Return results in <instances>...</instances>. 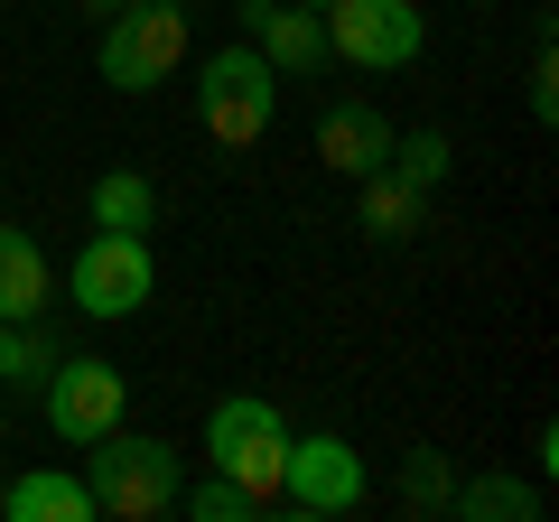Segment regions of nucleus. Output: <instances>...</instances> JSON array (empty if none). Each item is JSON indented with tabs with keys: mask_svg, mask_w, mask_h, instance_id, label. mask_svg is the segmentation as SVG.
<instances>
[{
	"mask_svg": "<svg viewBox=\"0 0 559 522\" xmlns=\"http://www.w3.org/2000/svg\"><path fill=\"white\" fill-rule=\"evenodd\" d=\"M0 522H94V495L66 466H38V476L0 485Z\"/></svg>",
	"mask_w": 559,
	"mask_h": 522,
	"instance_id": "f8f14e48",
	"label": "nucleus"
},
{
	"mask_svg": "<svg viewBox=\"0 0 559 522\" xmlns=\"http://www.w3.org/2000/svg\"><path fill=\"white\" fill-rule=\"evenodd\" d=\"M242 28H252V47L280 75H318L326 66V20L299 10V0H242Z\"/></svg>",
	"mask_w": 559,
	"mask_h": 522,
	"instance_id": "1a4fd4ad",
	"label": "nucleus"
},
{
	"mask_svg": "<svg viewBox=\"0 0 559 522\" xmlns=\"http://www.w3.org/2000/svg\"><path fill=\"white\" fill-rule=\"evenodd\" d=\"M280 458H289V420H280L261 392H224L215 420H205V466L234 476L242 495H261L280 513Z\"/></svg>",
	"mask_w": 559,
	"mask_h": 522,
	"instance_id": "7ed1b4c3",
	"label": "nucleus"
},
{
	"mask_svg": "<svg viewBox=\"0 0 559 522\" xmlns=\"http://www.w3.org/2000/svg\"><path fill=\"white\" fill-rule=\"evenodd\" d=\"M178 503H187V522H261V513H271L261 495H242V485L215 476V466H205V485H197V495H178Z\"/></svg>",
	"mask_w": 559,
	"mask_h": 522,
	"instance_id": "6ab92c4d",
	"label": "nucleus"
},
{
	"mask_svg": "<svg viewBox=\"0 0 559 522\" xmlns=\"http://www.w3.org/2000/svg\"><path fill=\"white\" fill-rule=\"evenodd\" d=\"M271 121H280V66L261 47H215L197 84V131L215 150H261Z\"/></svg>",
	"mask_w": 559,
	"mask_h": 522,
	"instance_id": "f03ea898",
	"label": "nucleus"
},
{
	"mask_svg": "<svg viewBox=\"0 0 559 522\" xmlns=\"http://www.w3.org/2000/svg\"><path fill=\"white\" fill-rule=\"evenodd\" d=\"M47 373H57V345L38 336V318H0V392H28Z\"/></svg>",
	"mask_w": 559,
	"mask_h": 522,
	"instance_id": "dca6fc26",
	"label": "nucleus"
},
{
	"mask_svg": "<svg viewBox=\"0 0 559 522\" xmlns=\"http://www.w3.org/2000/svg\"><path fill=\"white\" fill-rule=\"evenodd\" d=\"M38 411H47V429H57L66 448H94L103 429L131 411V373L103 364V355H57V373L38 382Z\"/></svg>",
	"mask_w": 559,
	"mask_h": 522,
	"instance_id": "0eeeda50",
	"label": "nucleus"
},
{
	"mask_svg": "<svg viewBox=\"0 0 559 522\" xmlns=\"http://www.w3.org/2000/svg\"><path fill=\"white\" fill-rule=\"evenodd\" d=\"M84 495H94V522H159V513H178V448L112 420L94 439V458H84Z\"/></svg>",
	"mask_w": 559,
	"mask_h": 522,
	"instance_id": "f257e3e1",
	"label": "nucleus"
},
{
	"mask_svg": "<svg viewBox=\"0 0 559 522\" xmlns=\"http://www.w3.org/2000/svg\"><path fill=\"white\" fill-rule=\"evenodd\" d=\"M532 121H559V66H550V47L532 57Z\"/></svg>",
	"mask_w": 559,
	"mask_h": 522,
	"instance_id": "aec40b11",
	"label": "nucleus"
},
{
	"mask_svg": "<svg viewBox=\"0 0 559 522\" xmlns=\"http://www.w3.org/2000/svg\"><path fill=\"white\" fill-rule=\"evenodd\" d=\"M448 485H457V466L439 448H411L401 458V513H448Z\"/></svg>",
	"mask_w": 559,
	"mask_h": 522,
	"instance_id": "f3484780",
	"label": "nucleus"
},
{
	"mask_svg": "<svg viewBox=\"0 0 559 522\" xmlns=\"http://www.w3.org/2000/svg\"><path fill=\"white\" fill-rule=\"evenodd\" d=\"M355 234H373V242H419V234H429V187H411L401 168L355 178Z\"/></svg>",
	"mask_w": 559,
	"mask_h": 522,
	"instance_id": "9d476101",
	"label": "nucleus"
},
{
	"mask_svg": "<svg viewBox=\"0 0 559 522\" xmlns=\"http://www.w3.org/2000/svg\"><path fill=\"white\" fill-rule=\"evenodd\" d=\"M299 10H326V0H299Z\"/></svg>",
	"mask_w": 559,
	"mask_h": 522,
	"instance_id": "5701e85b",
	"label": "nucleus"
},
{
	"mask_svg": "<svg viewBox=\"0 0 559 522\" xmlns=\"http://www.w3.org/2000/svg\"><path fill=\"white\" fill-rule=\"evenodd\" d=\"M66 289H75V308L94 327H121L150 308V289H159V261H150V234H94L75 252V271H66Z\"/></svg>",
	"mask_w": 559,
	"mask_h": 522,
	"instance_id": "423d86ee",
	"label": "nucleus"
},
{
	"mask_svg": "<svg viewBox=\"0 0 559 522\" xmlns=\"http://www.w3.org/2000/svg\"><path fill=\"white\" fill-rule=\"evenodd\" d=\"M318 20H326V57L364 66V75H401L429 47V20H419L411 0H326Z\"/></svg>",
	"mask_w": 559,
	"mask_h": 522,
	"instance_id": "39448f33",
	"label": "nucleus"
},
{
	"mask_svg": "<svg viewBox=\"0 0 559 522\" xmlns=\"http://www.w3.org/2000/svg\"><path fill=\"white\" fill-rule=\"evenodd\" d=\"M84 10H131V0H84Z\"/></svg>",
	"mask_w": 559,
	"mask_h": 522,
	"instance_id": "412c9836",
	"label": "nucleus"
},
{
	"mask_svg": "<svg viewBox=\"0 0 559 522\" xmlns=\"http://www.w3.org/2000/svg\"><path fill=\"white\" fill-rule=\"evenodd\" d=\"M364 503V458L345 439H289L280 458V513L326 522V513H355Z\"/></svg>",
	"mask_w": 559,
	"mask_h": 522,
	"instance_id": "6e6552de",
	"label": "nucleus"
},
{
	"mask_svg": "<svg viewBox=\"0 0 559 522\" xmlns=\"http://www.w3.org/2000/svg\"><path fill=\"white\" fill-rule=\"evenodd\" d=\"M94 66H103L112 94H159L187 66V0H131V10H112Z\"/></svg>",
	"mask_w": 559,
	"mask_h": 522,
	"instance_id": "20e7f679",
	"label": "nucleus"
},
{
	"mask_svg": "<svg viewBox=\"0 0 559 522\" xmlns=\"http://www.w3.org/2000/svg\"><path fill=\"white\" fill-rule=\"evenodd\" d=\"M0 439H10V392H0Z\"/></svg>",
	"mask_w": 559,
	"mask_h": 522,
	"instance_id": "4be33fe9",
	"label": "nucleus"
},
{
	"mask_svg": "<svg viewBox=\"0 0 559 522\" xmlns=\"http://www.w3.org/2000/svg\"><path fill=\"white\" fill-rule=\"evenodd\" d=\"M150 224H159V187L140 178V168L94 178V234H150Z\"/></svg>",
	"mask_w": 559,
	"mask_h": 522,
	"instance_id": "2eb2a0df",
	"label": "nucleus"
},
{
	"mask_svg": "<svg viewBox=\"0 0 559 522\" xmlns=\"http://www.w3.org/2000/svg\"><path fill=\"white\" fill-rule=\"evenodd\" d=\"M448 159H457V150H448V131H392V159H382V168H401L411 187H429V197H439Z\"/></svg>",
	"mask_w": 559,
	"mask_h": 522,
	"instance_id": "a211bd4d",
	"label": "nucleus"
},
{
	"mask_svg": "<svg viewBox=\"0 0 559 522\" xmlns=\"http://www.w3.org/2000/svg\"><path fill=\"white\" fill-rule=\"evenodd\" d=\"M318 159L336 168V178H373V168L392 159V121H382L373 103H326V121H318Z\"/></svg>",
	"mask_w": 559,
	"mask_h": 522,
	"instance_id": "9b49d317",
	"label": "nucleus"
},
{
	"mask_svg": "<svg viewBox=\"0 0 559 522\" xmlns=\"http://www.w3.org/2000/svg\"><path fill=\"white\" fill-rule=\"evenodd\" d=\"M448 513L457 522H540V485L532 476H466V485H448Z\"/></svg>",
	"mask_w": 559,
	"mask_h": 522,
	"instance_id": "4468645a",
	"label": "nucleus"
},
{
	"mask_svg": "<svg viewBox=\"0 0 559 522\" xmlns=\"http://www.w3.org/2000/svg\"><path fill=\"white\" fill-rule=\"evenodd\" d=\"M47 289H57V271H47L38 234H20V224H0V318H38Z\"/></svg>",
	"mask_w": 559,
	"mask_h": 522,
	"instance_id": "ddd939ff",
	"label": "nucleus"
}]
</instances>
